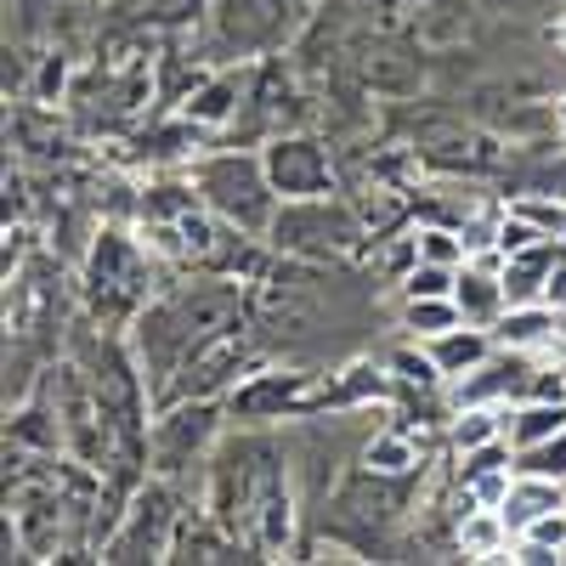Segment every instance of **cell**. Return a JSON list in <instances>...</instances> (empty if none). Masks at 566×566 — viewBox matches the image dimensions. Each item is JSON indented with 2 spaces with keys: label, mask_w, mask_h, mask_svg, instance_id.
Returning a JSON list of instances; mask_svg holds the SVG:
<instances>
[{
  "label": "cell",
  "mask_w": 566,
  "mask_h": 566,
  "mask_svg": "<svg viewBox=\"0 0 566 566\" xmlns=\"http://www.w3.org/2000/svg\"><path fill=\"white\" fill-rule=\"evenodd\" d=\"M170 560H250V544L227 533L216 515H181Z\"/></svg>",
  "instance_id": "obj_13"
},
{
  "label": "cell",
  "mask_w": 566,
  "mask_h": 566,
  "mask_svg": "<svg viewBox=\"0 0 566 566\" xmlns=\"http://www.w3.org/2000/svg\"><path fill=\"white\" fill-rule=\"evenodd\" d=\"M232 419H283V413H306L317 397L306 391V374H250V380L227 397Z\"/></svg>",
  "instance_id": "obj_11"
},
{
  "label": "cell",
  "mask_w": 566,
  "mask_h": 566,
  "mask_svg": "<svg viewBox=\"0 0 566 566\" xmlns=\"http://www.w3.org/2000/svg\"><path fill=\"white\" fill-rule=\"evenodd\" d=\"M515 476H549V482H566V431L538 442V448H522L515 459Z\"/></svg>",
  "instance_id": "obj_26"
},
{
  "label": "cell",
  "mask_w": 566,
  "mask_h": 566,
  "mask_svg": "<svg viewBox=\"0 0 566 566\" xmlns=\"http://www.w3.org/2000/svg\"><path fill=\"white\" fill-rule=\"evenodd\" d=\"M555 45H560V52H566V18L555 23Z\"/></svg>",
  "instance_id": "obj_33"
},
{
  "label": "cell",
  "mask_w": 566,
  "mask_h": 566,
  "mask_svg": "<svg viewBox=\"0 0 566 566\" xmlns=\"http://www.w3.org/2000/svg\"><path fill=\"white\" fill-rule=\"evenodd\" d=\"M522 544L544 549L549 560H555V555H566V504H560V510H549V515H538V522L522 533Z\"/></svg>",
  "instance_id": "obj_28"
},
{
  "label": "cell",
  "mask_w": 566,
  "mask_h": 566,
  "mask_svg": "<svg viewBox=\"0 0 566 566\" xmlns=\"http://www.w3.org/2000/svg\"><path fill=\"white\" fill-rule=\"evenodd\" d=\"M504 538H510V527H504V515H499L493 504L464 510V522H459V544H464V555H499Z\"/></svg>",
  "instance_id": "obj_22"
},
{
  "label": "cell",
  "mask_w": 566,
  "mask_h": 566,
  "mask_svg": "<svg viewBox=\"0 0 566 566\" xmlns=\"http://www.w3.org/2000/svg\"><path fill=\"white\" fill-rule=\"evenodd\" d=\"M555 266H560V255H555L549 239H538L533 250H515V255L504 261V272H499L510 306H533V301H544V283H549Z\"/></svg>",
  "instance_id": "obj_14"
},
{
  "label": "cell",
  "mask_w": 566,
  "mask_h": 566,
  "mask_svg": "<svg viewBox=\"0 0 566 566\" xmlns=\"http://www.w3.org/2000/svg\"><path fill=\"white\" fill-rule=\"evenodd\" d=\"M560 504H566L560 499V482H549V476H515L510 493H504V504H499V515H504L510 533H527L538 515H549Z\"/></svg>",
  "instance_id": "obj_17"
},
{
  "label": "cell",
  "mask_w": 566,
  "mask_h": 566,
  "mask_svg": "<svg viewBox=\"0 0 566 566\" xmlns=\"http://www.w3.org/2000/svg\"><path fill=\"white\" fill-rule=\"evenodd\" d=\"M210 515L239 533L250 544V555L272 560L277 549H290V488H283V464H277V448L261 442V437H244V442H227L216 470H210Z\"/></svg>",
  "instance_id": "obj_2"
},
{
  "label": "cell",
  "mask_w": 566,
  "mask_h": 566,
  "mask_svg": "<svg viewBox=\"0 0 566 566\" xmlns=\"http://www.w3.org/2000/svg\"><path fill=\"white\" fill-rule=\"evenodd\" d=\"M216 397H181V402H165L159 408V419H154V437H148V448H154V464L165 470V476H176V470H187L193 464V453L210 442V431H216Z\"/></svg>",
  "instance_id": "obj_7"
},
{
  "label": "cell",
  "mask_w": 566,
  "mask_h": 566,
  "mask_svg": "<svg viewBox=\"0 0 566 566\" xmlns=\"http://www.w3.org/2000/svg\"><path fill=\"white\" fill-rule=\"evenodd\" d=\"M566 431V402L555 397H538V402H527V408H515L510 419H504V437H510V448L522 453V448H538V442H549V437H560Z\"/></svg>",
  "instance_id": "obj_19"
},
{
  "label": "cell",
  "mask_w": 566,
  "mask_h": 566,
  "mask_svg": "<svg viewBox=\"0 0 566 566\" xmlns=\"http://www.w3.org/2000/svg\"><path fill=\"white\" fill-rule=\"evenodd\" d=\"M482 357H488V328H476V323H459V328L431 340V363L442 374H470Z\"/></svg>",
  "instance_id": "obj_20"
},
{
  "label": "cell",
  "mask_w": 566,
  "mask_h": 566,
  "mask_svg": "<svg viewBox=\"0 0 566 566\" xmlns=\"http://www.w3.org/2000/svg\"><path fill=\"white\" fill-rule=\"evenodd\" d=\"M266 170H272V187L283 199H328L335 193L328 154H323V142H312V136H277L266 148Z\"/></svg>",
  "instance_id": "obj_10"
},
{
  "label": "cell",
  "mask_w": 566,
  "mask_h": 566,
  "mask_svg": "<svg viewBox=\"0 0 566 566\" xmlns=\"http://www.w3.org/2000/svg\"><path fill=\"white\" fill-rule=\"evenodd\" d=\"M176 527H181V510H176L170 488H142L130 515L119 522V533L108 538L103 560H170Z\"/></svg>",
  "instance_id": "obj_6"
},
{
  "label": "cell",
  "mask_w": 566,
  "mask_h": 566,
  "mask_svg": "<svg viewBox=\"0 0 566 566\" xmlns=\"http://www.w3.org/2000/svg\"><path fill=\"white\" fill-rule=\"evenodd\" d=\"M453 283H459V272L448 261H413L402 290H408V301H431V295H453Z\"/></svg>",
  "instance_id": "obj_27"
},
{
  "label": "cell",
  "mask_w": 566,
  "mask_h": 566,
  "mask_svg": "<svg viewBox=\"0 0 566 566\" xmlns=\"http://www.w3.org/2000/svg\"><path fill=\"white\" fill-rule=\"evenodd\" d=\"M424 154H431L437 165L448 170H488L499 159V148L488 136L476 130H459V125H437V130H424Z\"/></svg>",
  "instance_id": "obj_16"
},
{
  "label": "cell",
  "mask_w": 566,
  "mask_h": 566,
  "mask_svg": "<svg viewBox=\"0 0 566 566\" xmlns=\"http://www.w3.org/2000/svg\"><path fill=\"white\" fill-rule=\"evenodd\" d=\"M272 244L306 261H340L363 244V221L335 199H283L272 216Z\"/></svg>",
  "instance_id": "obj_5"
},
{
  "label": "cell",
  "mask_w": 566,
  "mask_h": 566,
  "mask_svg": "<svg viewBox=\"0 0 566 566\" xmlns=\"http://www.w3.org/2000/svg\"><path fill=\"white\" fill-rule=\"evenodd\" d=\"M560 136H566V103H560Z\"/></svg>",
  "instance_id": "obj_34"
},
{
  "label": "cell",
  "mask_w": 566,
  "mask_h": 566,
  "mask_svg": "<svg viewBox=\"0 0 566 566\" xmlns=\"http://www.w3.org/2000/svg\"><path fill=\"white\" fill-rule=\"evenodd\" d=\"M504 437V419L493 413V402H476V408H459V424H453V448L470 453L482 442H499Z\"/></svg>",
  "instance_id": "obj_25"
},
{
  "label": "cell",
  "mask_w": 566,
  "mask_h": 566,
  "mask_svg": "<svg viewBox=\"0 0 566 566\" xmlns=\"http://www.w3.org/2000/svg\"><path fill=\"white\" fill-rule=\"evenodd\" d=\"M232 323H244V283L227 277V272L181 283V290H170L154 306L136 312V374L148 380L154 402H165L181 363L193 357L205 340L227 335Z\"/></svg>",
  "instance_id": "obj_1"
},
{
  "label": "cell",
  "mask_w": 566,
  "mask_h": 566,
  "mask_svg": "<svg viewBox=\"0 0 566 566\" xmlns=\"http://www.w3.org/2000/svg\"><path fill=\"white\" fill-rule=\"evenodd\" d=\"M91 295H97L103 312H130L148 295V261L136 255L125 232H103L97 255H91Z\"/></svg>",
  "instance_id": "obj_9"
},
{
  "label": "cell",
  "mask_w": 566,
  "mask_h": 566,
  "mask_svg": "<svg viewBox=\"0 0 566 566\" xmlns=\"http://www.w3.org/2000/svg\"><path fill=\"white\" fill-rule=\"evenodd\" d=\"M549 335H555V306H544V301L510 306V312L499 317V340L515 346V352H527V346H538V340H549Z\"/></svg>",
  "instance_id": "obj_21"
},
{
  "label": "cell",
  "mask_w": 566,
  "mask_h": 566,
  "mask_svg": "<svg viewBox=\"0 0 566 566\" xmlns=\"http://www.w3.org/2000/svg\"><path fill=\"white\" fill-rule=\"evenodd\" d=\"M306 23V0H210L205 52L216 63H250L277 52Z\"/></svg>",
  "instance_id": "obj_3"
},
{
  "label": "cell",
  "mask_w": 566,
  "mask_h": 566,
  "mask_svg": "<svg viewBox=\"0 0 566 566\" xmlns=\"http://www.w3.org/2000/svg\"><path fill=\"white\" fill-rule=\"evenodd\" d=\"M413 255L419 261H459V244H453V232H442V227H424V232H413Z\"/></svg>",
  "instance_id": "obj_29"
},
{
  "label": "cell",
  "mask_w": 566,
  "mask_h": 566,
  "mask_svg": "<svg viewBox=\"0 0 566 566\" xmlns=\"http://www.w3.org/2000/svg\"><path fill=\"white\" fill-rule=\"evenodd\" d=\"M522 391H533V368L515 363V357H482L470 374H459V408L504 402V397H522Z\"/></svg>",
  "instance_id": "obj_12"
},
{
  "label": "cell",
  "mask_w": 566,
  "mask_h": 566,
  "mask_svg": "<svg viewBox=\"0 0 566 566\" xmlns=\"http://www.w3.org/2000/svg\"><path fill=\"white\" fill-rule=\"evenodd\" d=\"M239 103H244V74H216V80H205L193 97H187V125H227L232 114H239Z\"/></svg>",
  "instance_id": "obj_18"
},
{
  "label": "cell",
  "mask_w": 566,
  "mask_h": 566,
  "mask_svg": "<svg viewBox=\"0 0 566 566\" xmlns=\"http://www.w3.org/2000/svg\"><path fill=\"white\" fill-rule=\"evenodd\" d=\"M239 368H250V335H244V323H232L227 335L205 340L193 357L181 363V374L170 380L165 402H181V397H216L221 386L239 380ZM165 402H159V408H165Z\"/></svg>",
  "instance_id": "obj_8"
},
{
  "label": "cell",
  "mask_w": 566,
  "mask_h": 566,
  "mask_svg": "<svg viewBox=\"0 0 566 566\" xmlns=\"http://www.w3.org/2000/svg\"><path fill=\"white\" fill-rule=\"evenodd\" d=\"M544 306L566 312V266H555V272H549V283H544Z\"/></svg>",
  "instance_id": "obj_32"
},
{
  "label": "cell",
  "mask_w": 566,
  "mask_h": 566,
  "mask_svg": "<svg viewBox=\"0 0 566 566\" xmlns=\"http://www.w3.org/2000/svg\"><path fill=\"white\" fill-rule=\"evenodd\" d=\"M419 459H413V442L408 437H397V431H386V437H374L368 442V453H363V470L368 476H408Z\"/></svg>",
  "instance_id": "obj_24"
},
{
  "label": "cell",
  "mask_w": 566,
  "mask_h": 566,
  "mask_svg": "<svg viewBox=\"0 0 566 566\" xmlns=\"http://www.w3.org/2000/svg\"><path fill=\"white\" fill-rule=\"evenodd\" d=\"M199 12H210V0H154V23H187V18H199Z\"/></svg>",
  "instance_id": "obj_31"
},
{
  "label": "cell",
  "mask_w": 566,
  "mask_h": 566,
  "mask_svg": "<svg viewBox=\"0 0 566 566\" xmlns=\"http://www.w3.org/2000/svg\"><path fill=\"white\" fill-rule=\"evenodd\" d=\"M464 323V312H459V301L453 295H431V301H408V328L419 340H437V335H448V328H459Z\"/></svg>",
  "instance_id": "obj_23"
},
{
  "label": "cell",
  "mask_w": 566,
  "mask_h": 566,
  "mask_svg": "<svg viewBox=\"0 0 566 566\" xmlns=\"http://www.w3.org/2000/svg\"><path fill=\"white\" fill-rule=\"evenodd\" d=\"M453 301H459L464 323H476V328H488V323H499V317L510 312L504 277H493L488 266H464L459 283H453Z\"/></svg>",
  "instance_id": "obj_15"
},
{
  "label": "cell",
  "mask_w": 566,
  "mask_h": 566,
  "mask_svg": "<svg viewBox=\"0 0 566 566\" xmlns=\"http://www.w3.org/2000/svg\"><path fill=\"white\" fill-rule=\"evenodd\" d=\"M538 239H544V232H538L533 221H522V216H510V221L499 227V250H504V255H515V250H533Z\"/></svg>",
  "instance_id": "obj_30"
},
{
  "label": "cell",
  "mask_w": 566,
  "mask_h": 566,
  "mask_svg": "<svg viewBox=\"0 0 566 566\" xmlns=\"http://www.w3.org/2000/svg\"><path fill=\"white\" fill-rule=\"evenodd\" d=\"M193 187L232 232H266L283 199L272 187L266 154H210L193 165Z\"/></svg>",
  "instance_id": "obj_4"
}]
</instances>
